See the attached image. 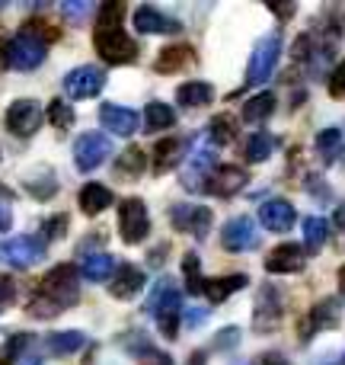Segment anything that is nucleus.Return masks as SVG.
Masks as SVG:
<instances>
[{
    "label": "nucleus",
    "instance_id": "nucleus-5",
    "mask_svg": "<svg viewBox=\"0 0 345 365\" xmlns=\"http://www.w3.org/2000/svg\"><path fill=\"white\" fill-rule=\"evenodd\" d=\"M38 295L51 298V302H55L61 311H68L70 304L80 298V292H77V269L70 263L55 266V269H51L48 276L42 279V289H38Z\"/></svg>",
    "mask_w": 345,
    "mask_h": 365
},
{
    "label": "nucleus",
    "instance_id": "nucleus-44",
    "mask_svg": "<svg viewBox=\"0 0 345 365\" xmlns=\"http://www.w3.org/2000/svg\"><path fill=\"white\" fill-rule=\"evenodd\" d=\"M138 362L141 365H173V359L166 353H160V349H154V346H144L138 353Z\"/></svg>",
    "mask_w": 345,
    "mask_h": 365
},
{
    "label": "nucleus",
    "instance_id": "nucleus-15",
    "mask_svg": "<svg viewBox=\"0 0 345 365\" xmlns=\"http://www.w3.org/2000/svg\"><path fill=\"white\" fill-rule=\"evenodd\" d=\"M294 218H297V212H294V205H291L288 199H269V202H262V205H259V221H262L272 234L291 231Z\"/></svg>",
    "mask_w": 345,
    "mask_h": 365
},
{
    "label": "nucleus",
    "instance_id": "nucleus-17",
    "mask_svg": "<svg viewBox=\"0 0 345 365\" xmlns=\"http://www.w3.org/2000/svg\"><path fill=\"white\" fill-rule=\"evenodd\" d=\"M134 29L144 32V36H166V32H179L182 26L176 23L173 16H166V13H160L157 6H138L134 10Z\"/></svg>",
    "mask_w": 345,
    "mask_h": 365
},
{
    "label": "nucleus",
    "instance_id": "nucleus-42",
    "mask_svg": "<svg viewBox=\"0 0 345 365\" xmlns=\"http://www.w3.org/2000/svg\"><path fill=\"white\" fill-rule=\"evenodd\" d=\"M26 186H29V192H32V195H38V199H48V195H55L58 182H55V177H51V173H45V180H42V182H38V180H29Z\"/></svg>",
    "mask_w": 345,
    "mask_h": 365
},
{
    "label": "nucleus",
    "instance_id": "nucleus-11",
    "mask_svg": "<svg viewBox=\"0 0 345 365\" xmlns=\"http://www.w3.org/2000/svg\"><path fill=\"white\" fill-rule=\"evenodd\" d=\"M221 244H224V250H230V253L256 250V247H259L256 221H253L250 215H237V218H230L224 225V231H221Z\"/></svg>",
    "mask_w": 345,
    "mask_h": 365
},
{
    "label": "nucleus",
    "instance_id": "nucleus-19",
    "mask_svg": "<svg viewBox=\"0 0 345 365\" xmlns=\"http://www.w3.org/2000/svg\"><path fill=\"white\" fill-rule=\"evenodd\" d=\"M211 182H208V192H214V195H237L240 189L246 186V170L243 167H237V164H224V167H218V170H211V177H208Z\"/></svg>",
    "mask_w": 345,
    "mask_h": 365
},
{
    "label": "nucleus",
    "instance_id": "nucleus-7",
    "mask_svg": "<svg viewBox=\"0 0 345 365\" xmlns=\"http://www.w3.org/2000/svg\"><path fill=\"white\" fill-rule=\"evenodd\" d=\"M6 61L16 71H36L45 61V42L29 29L19 32V36H13L6 42Z\"/></svg>",
    "mask_w": 345,
    "mask_h": 365
},
{
    "label": "nucleus",
    "instance_id": "nucleus-16",
    "mask_svg": "<svg viewBox=\"0 0 345 365\" xmlns=\"http://www.w3.org/2000/svg\"><path fill=\"white\" fill-rule=\"evenodd\" d=\"M100 122H102V128H109L112 135H122V138L138 132V113H134V109H125V106H115V103H102Z\"/></svg>",
    "mask_w": 345,
    "mask_h": 365
},
{
    "label": "nucleus",
    "instance_id": "nucleus-53",
    "mask_svg": "<svg viewBox=\"0 0 345 365\" xmlns=\"http://www.w3.org/2000/svg\"><path fill=\"white\" fill-rule=\"evenodd\" d=\"M339 289L345 292V266H342V269H339Z\"/></svg>",
    "mask_w": 345,
    "mask_h": 365
},
{
    "label": "nucleus",
    "instance_id": "nucleus-28",
    "mask_svg": "<svg viewBox=\"0 0 345 365\" xmlns=\"http://www.w3.org/2000/svg\"><path fill=\"white\" fill-rule=\"evenodd\" d=\"M189 61H192V48H189V45H170V48H164L157 55L154 68H157L160 74H173V71L186 68Z\"/></svg>",
    "mask_w": 345,
    "mask_h": 365
},
{
    "label": "nucleus",
    "instance_id": "nucleus-21",
    "mask_svg": "<svg viewBox=\"0 0 345 365\" xmlns=\"http://www.w3.org/2000/svg\"><path fill=\"white\" fill-rule=\"evenodd\" d=\"M141 289H144V272H141L138 266H119V269H115V282L109 285L112 298H122V302L134 298Z\"/></svg>",
    "mask_w": 345,
    "mask_h": 365
},
{
    "label": "nucleus",
    "instance_id": "nucleus-31",
    "mask_svg": "<svg viewBox=\"0 0 345 365\" xmlns=\"http://www.w3.org/2000/svg\"><path fill=\"white\" fill-rule=\"evenodd\" d=\"M144 173V151L141 148H125L115 160V177L122 180H138Z\"/></svg>",
    "mask_w": 345,
    "mask_h": 365
},
{
    "label": "nucleus",
    "instance_id": "nucleus-3",
    "mask_svg": "<svg viewBox=\"0 0 345 365\" xmlns=\"http://www.w3.org/2000/svg\"><path fill=\"white\" fill-rule=\"evenodd\" d=\"M282 58V36L278 32H269L256 42L253 48V58H250V68H246V87H259L265 83L272 74H275V64Z\"/></svg>",
    "mask_w": 345,
    "mask_h": 365
},
{
    "label": "nucleus",
    "instance_id": "nucleus-40",
    "mask_svg": "<svg viewBox=\"0 0 345 365\" xmlns=\"http://www.w3.org/2000/svg\"><path fill=\"white\" fill-rule=\"evenodd\" d=\"M61 13L70 23H83V19L93 13V4H90V0H68V4H61Z\"/></svg>",
    "mask_w": 345,
    "mask_h": 365
},
{
    "label": "nucleus",
    "instance_id": "nucleus-25",
    "mask_svg": "<svg viewBox=\"0 0 345 365\" xmlns=\"http://www.w3.org/2000/svg\"><path fill=\"white\" fill-rule=\"evenodd\" d=\"M246 282H250V279L240 276V272H237V276H224V279H205V289H201V292H205V295L218 304V302H224V298H230L233 292L246 289Z\"/></svg>",
    "mask_w": 345,
    "mask_h": 365
},
{
    "label": "nucleus",
    "instance_id": "nucleus-1",
    "mask_svg": "<svg viewBox=\"0 0 345 365\" xmlns=\"http://www.w3.org/2000/svg\"><path fill=\"white\" fill-rule=\"evenodd\" d=\"M147 314L157 317L160 330H164V336H179L176 330H179V314H182V295L179 289L173 285V279H160L157 285H154L151 298H147Z\"/></svg>",
    "mask_w": 345,
    "mask_h": 365
},
{
    "label": "nucleus",
    "instance_id": "nucleus-34",
    "mask_svg": "<svg viewBox=\"0 0 345 365\" xmlns=\"http://www.w3.org/2000/svg\"><path fill=\"white\" fill-rule=\"evenodd\" d=\"M272 148H275V138L269 132H256L246 141V160L250 164H262V160L272 158Z\"/></svg>",
    "mask_w": 345,
    "mask_h": 365
},
{
    "label": "nucleus",
    "instance_id": "nucleus-9",
    "mask_svg": "<svg viewBox=\"0 0 345 365\" xmlns=\"http://www.w3.org/2000/svg\"><path fill=\"white\" fill-rule=\"evenodd\" d=\"M61 83L70 100H90V96H96L106 87V74H102V68H96V64H80V68L68 71Z\"/></svg>",
    "mask_w": 345,
    "mask_h": 365
},
{
    "label": "nucleus",
    "instance_id": "nucleus-33",
    "mask_svg": "<svg viewBox=\"0 0 345 365\" xmlns=\"http://www.w3.org/2000/svg\"><path fill=\"white\" fill-rule=\"evenodd\" d=\"M272 113H275V96L272 93H256L250 103H243V122H250V125L265 122Z\"/></svg>",
    "mask_w": 345,
    "mask_h": 365
},
{
    "label": "nucleus",
    "instance_id": "nucleus-6",
    "mask_svg": "<svg viewBox=\"0 0 345 365\" xmlns=\"http://www.w3.org/2000/svg\"><path fill=\"white\" fill-rule=\"evenodd\" d=\"M45 259V244L38 237H10V240H0V263L13 266V269H32L36 263Z\"/></svg>",
    "mask_w": 345,
    "mask_h": 365
},
{
    "label": "nucleus",
    "instance_id": "nucleus-35",
    "mask_svg": "<svg viewBox=\"0 0 345 365\" xmlns=\"http://www.w3.org/2000/svg\"><path fill=\"white\" fill-rule=\"evenodd\" d=\"M32 343L29 334H13L10 340L0 346V365H19V359L26 356V346Z\"/></svg>",
    "mask_w": 345,
    "mask_h": 365
},
{
    "label": "nucleus",
    "instance_id": "nucleus-32",
    "mask_svg": "<svg viewBox=\"0 0 345 365\" xmlns=\"http://www.w3.org/2000/svg\"><path fill=\"white\" fill-rule=\"evenodd\" d=\"M176 113L166 103H147L144 106V132H164V128H173Z\"/></svg>",
    "mask_w": 345,
    "mask_h": 365
},
{
    "label": "nucleus",
    "instance_id": "nucleus-8",
    "mask_svg": "<svg viewBox=\"0 0 345 365\" xmlns=\"http://www.w3.org/2000/svg\"><path fill=\"white\" fill-rule=\"evenodd\" d=\"M109 154H112V138L102 132H87V135H80L74 145V164H77V170L90 173L106 164Z\"/></svg>",
    "mask_w": 345,
    "mask_h": 365
},
{
    "label": "nucleus",
    "instance_id": "nucleus-20",
    "mask_svg": "<svg viewBox=\"0 0 345 365\" xmlns=\"http://www.w3.org/2000/svg\"><path fill=\"white\" fill-rule=\"evenodd\" d=\"M339 321H342L339 298H323L320 304H314V311H310V321L304 324V340H307L314 330H333V327H339Z\"/></svg>",
    "mask_w": 345,
    "mask_h": 365
},
{
    "label": "nucleus",
    "instance_id": "nucleus-24",
    "mask_svg": "<svg viewBox=\"0 0 345 365\" xmlns=\"http://www.w3.org/2000/svg\"><path fill=\"white\" fill-rule=\"evenodd\" d=\"M317 154L323 158V164H336L345 154V135L339 128H323L317 135Z\"/></svg>",
    "mask_w": 345,
    "mask_h": 365
},
{
    "label": "nucleus",
    "instance_id": "nucleus-39",
    "mask_svg": "<svg viewBox=\"0 0 345 365\" xmlns=\"http://www.w3.org/2000/svg\"><path fill=\"white\" fill-rule=\"evenodd\" d=\"M198 257L195 253H186V259H182V272H186V282H189V292L192 295H198L201 289H205V279L198 276Z\"/></svg>",
    "mask_w": 345,
    "mask_h": 365
},
{
    "label": "nucleus",
    "instance_id": "nucleus-46",
    "mask_svg": "<svg viewBox=\"0 0 345 365\" xmlns=\"http://www.w3.org/2000/svg\"><path fill=\"white\" fill-rule=\"evenodd\" d=\"M182 321H186V327H201L208 321V308H198V304L182 308Z\"/></svg>",
    "mask_w": 345,
    "mask_h": 365
},
{
    "label": "nucleus",
    "instance_id": "nucleus-29",
    "mask_svg": "<svg viewBox=\"0 0 345 365\" xmlns=\"http://www.w3.org/2000/svg\"><path fill=\"white\" fill-rule=\"evenodd\" d=\"M327 237H329L327 218H320V215L304 218V250H307V253H320V247L327 244Z\"/></svg>",
    "mask_w": 345,
    "mask_h": 365
},
{
    "label": "nucleus",
    "instance_id": "nucleus-30",
    "mask_svg": "<svg viewBox=\"0 0 345 365\" xmlns=\"http://www.w3.org/2000/svg\"><path fill=\"white\" fill-rule=\"evenodd\" d=\"M83 343H87V336H83L80 330H61V334H51L48 340H45V346H48L51 356H70V353H77Z\"/></svg>",
    "mask_w": 345,
    "mask_h": 365
},
{
    "label": "nucleus",
    "instance_id": "nucleus-54",
    "mask_svg": "<svg viewBox=\"0 0 345 365\" xmlns=\"http://www.w3.org/2000/svg\"><path fill=\"white\" fill-rule=\"evenodd\" d=\"M0 160H4V151H0Z\"/></svg>",
    "mask_w": 345,
    "mask_h": 365
},
{
    "label": "nucleus",
    "instance_id": "nucleus-12",
    "mask_svg": "<svg viewBox=\"0 0 345 365\" xmlns=\"http://www.w3.org/2000/svg\"><path fill=\"white\" fill-rule=\"evenodd\" d=\"M38 125H42V109H38L36 100H16V103H10V109H6V128H10L13 135H19V138H29V135L38 132Z\"/></svg>",
    "mask_w": 345,
    "mask_h": 365
},
{
    "label": "nucleus",
    "instance_id": "nucleus-27",
    "mask_svg": "<svg viewBox=\"0 0 345 365\" xmlns=\"http://www.w3.org/2000/svg\"><path fill=\"white\" fill-rule=\"evenodd\" d=\"M80 272H83V279H90V282H106V279L115 272V259L109 257V253H90V257H83Z\"/></svg>",
    "mask_w": 345,
    "mask_h": 365
},
{
    "label": "nucleus",
    "instance_id": "nucleus-14",
    "mask_svg": "<svg viewBox=\"0 0 345 365\" xmlns=\"http://www.w3.org/2000/svg\"><path fill=\"white\" fill-rule=\"evenodd\" d=\"M282 317V292L275 285H262L256 295V311H253V327L256 330H272Z\"/></svg>",
    "mask_w": 345,
    "mask_h": 365
},
{
    "label": "nucleus",
    "instance_id": "nucleus-45",
    "mask_svg": "<svg viewBox=\"0 0 345 365\" xmlns=\"http://www.w3.org/2000/svg\"><path fill=\"white\" fill-rule=\"evenodd\" d=\"M329 96H333V100H342L345 96V61L333 71V77H329Z\"/></svg>",
    "mask_w": 345,
    "mask_h": 365
},
{
    "label": "nucleus",
    "instance_id": "nucleus-10",
    "mask_svg": "<svg viewBox=\"0 0 345 365\" xmlns=\"http://www.w3.org/2000/svg\"><path fill=\"white\" fill-rule=\"evenodd\" d=\"M119 231L125 244H141L151 231V218H147V205L141 199H125L119 205Z\"/></svg>",
    "mask_w": 345,
    "mask_h": 365
},
{
    "label": "nucleus",
    "instance_id": "nucleus-36",
    "mask_svg": "<svg viewBox=\"0 0 345 365\" xmlns=\"http://www.w3.org/2000/svg\"><path fill=\"white\" fill-rule=\"evenodd\" d=\"M122 16H125V6H122L119 0H109V4L100 6V16H96V29H115V26L122 23Z\"/></svg>",
    "mask_w": 345,
    "mask_h": 365
},
{
    "label": "nucleus",
    "instance_id": "nucleus-23",
    "mask_svg": "<svg viewBox=\"0 0 345 365\" xmlns=\"http://www.w3.org/2000/svg\"><path fill=\"white\" fill-rule=\"evenodd\" d=\"M211 96H214V90H211V83H205V81H189V83H182V87L176 90V103L186 106V109L208 106Z\"/></svg>",
    "mask_w": 345,
    "mask_h": 365
},
{
    "label": "nucleus",
    "instance_id": "nucleus-52",
    "mask_svg": "<svg viewBox=\"0 0 345 365\" xmlns=\"http://www.w3.org/2000/svg\"><path fill=\"white\" fill-rule=\"evenodd\" d=\"M336 225H339V227H345V205H339V208H336Z\"/></svg>",
    "mask_w": 345,
    "mask_h": 365
},
{
    "label": "nucleus",
    "instance_id": "nucleus-47",
    "mask_svg": "<svg viewBox=\"0 0 345 365\" xmlns=\"http://www.w3.org/2000/svg\"><path fill=\"white\" fill-rule=\"evenodd\" d=\"M237 343H240V330L237 327H224V330H221V336L214 340V346H218V349H230V346H237Z\"/></svg>",
    "mask_w": 345,
    "mask_h": 365
},
{
    "label": "nucleus",
    "instance_id": "nucleus-22",
    "mask_svg": "<svg viewBox=\"0 0 345 365\" xmlns=\"http://www.w3.org/2000/svg\"><path fill=\"white\" fill-rule=\"evenodd\" d=\"M112 205V189L102 186V182H87L80 189V208L83 215H100Z\"/></svg>",
    "mask_w": 345,
    "mask_h": 365
},
{
    "label": "nucleus",
    "instance_id": "nucleus-13",
    "mask_svg": "<svg viewBox=\"0 0 345 365\" xmlns=\"http://www.w3.org/2000/svg\"><path fill=\"white\" fill-rule=\"evenodd\" d=\"M176 231L195 234V240H205L208 231H211V208L205 205H176L170 212Z\"/></svg>",
    "mask_w": 345,
    "mask_h": 365
},
{
    "label": "nucleus",
    "instance_id": "nucleus-26",
    "mask_svg": "<svg viewBox=\"0 0 345 365\" xmlns=\"http://www.w3.org/2000/svg\"><path fill=\"white\" fill-rule=\"evenodd\" d=\"M182 141L179 138H164L157 148H154V173H166L173 170L176 164L182 160Z\"/></svg>",
    "mask_w": 345,
    "mask_h": 365
},
{
    "label": "nucleus",
    "instance_id": "nucleus-43",
    "mask_svg": "<svg viewBox=\"0 0 345 365\" xmlns=\"http://www.w3.org/2000/svg\"><path fill=\"white\" fill-rule=\"evenodd\" d=\"M10 225H13V202H10V192L0 189V234L10 231Z\"/></svg>",
    "mask_w": 345,
    "mask_h": 365
},
{
    "label": "nucleus",
    "instance_id": "nucleus-18",
    "mask_svg": "<svg viewBox=\"0 0 345 365\" xmlns=\"http://www.w3.org/2000/svg\"><path fill=\"white\" fill-rule=\"evenodd\" d=\"M297 269H304V253L297 244H282L265 257V272H272V276H288Z\"/></svg>",
    "mask_w": 345,
    "mask_h": 365
},
{
    "label": "nucleus",
    "instance_id": "nucleus-2",
    "mask_svg": "<svg viewBox=\"0 0 345 365\" xmlns=\"http://www.w3.org/2000/svg\"><path fill=\"white\" fill-rule=\"evenodd\" d=\"M214 160H218V145L211 141V135L201 132L198 138L192 141V151L186 154V173H182V186L192 189V192H198V189H205V180L208 170L214 167Z\"/></svg>",
    "mask_w": 345,
    "mask_h": 365
},
{
    "label": "nucleus",
    "instance_id": "nucleus-41",
    "mask_svg": "<svg viewBox=\"0 0 345 365\" xmlns=\"http://www.w3.org/2000/svg\"><path fill=\"white\" fill-rule=\"evenodd\" d=\"M42 231L48 240H61L64 231H68V215H51V218H45Z\"/></svg>",
    "mask_w": 345,
    "mask_h": 365
},
{
    "label": "nucleus",
    "instance_id": "nucleus-37",
    "mask_svg": "<svg viewBox=\"0 0 345 365\" xmlns=\"http://www.w3.org/2000/svg\"><path fill=\"white\" fill-rule=\"evenodd\" d=\"M208 135H211L214 145H227V141L237 135V128H233V119H230V115H214L211 125H208Z\"/></svg>",
    "mask_w": 345,
    "mask_h": 365
},
{
    "label": "nucleus",
    "instance_id": "nucleus-49",
    "mask_svg": "<svg viewBox=\"0 0 345 365\" xmlns=\"http://www.w3.org/2000/svg\"><path fill=\"white\" fill-rule=\"evenodd\" d=\"M164 250H166V247H157V250L151 253V263H154V266H160V263H164Z\"/></svg>",
    "mask_w": 345,
    "mask_h": 365
},
{
    "label": "nucleus",
    "instance_id": "nucleus-48",
    "mask_svg": "<svg viewBox=\"0 0 345 365\" xmlns=\"http://www.w3.org/2000/svg\"><path fill=\"white\" fill-rule=\"evenodd\" d=\"M13 295H16V289H13V282H10V279H4V276H0V311H4L6 304L13 302Z\"/></svg>",
    "mask_w": 345,
    "mask_h": 365
},
{
    "label": "nucleus",
    "instance_id": "nucleus-4",
    "mask_svg": "<svg viewBox=\"0 0 345 365\" xmlns=\"http://www.w3.org/2000/svg\"><path fill=\"white\" fill-rule=\"evenodd\" d=\"M93 45L106 64H132L138 58V45H134V38L122 26H115V29H96Z\"/></svg>",
    "mask_w": 345,
    "mask_h": 365
},
{
    "label": "nucleus",
    "instance_id": "nucleus-51",
    "mask_svg": "<svg viewBox=\"0 0 345 365\" xmlns=\"http://www.w3.org/2000/svg\"><path fill=\"white\" fill-rule=\"evenodd\" d=\"M19 365H42V359H38V356H23Z\"/></svg>",
    "mask_w": 345,
    "mask_h": 365
},
{
    "label": "nucleus",
    "instance_id": "nucleus-38",
    "mask_svg": "<svg viewBox=\"0 0 345 365\" xmlns=\"http://www.w3.org/2000/svg\"><path fill=\"white\" fill-rule=\"evenodd\" d=\"M48 122L55 128H70V125H74V109H70V103L51 100L48 103Z\"/></svg>",
    "mask_w": 345,
    "mask_h": 365
},
{
    "label": "nucleus",
    "instance_id": "nucleus-50",
    "mask_svg": "<svg viewBox=\"0 0 345 365\" xmlns=\"http://www.w3.org/2000/svg\"><path fill=\"white\" fill-rule=\"evenodd\" d=\"M262 365H288L282 356H262Z\"/></svg>",
    "mask_w": 345,
    "mask_h": 365
}]
</instances>
